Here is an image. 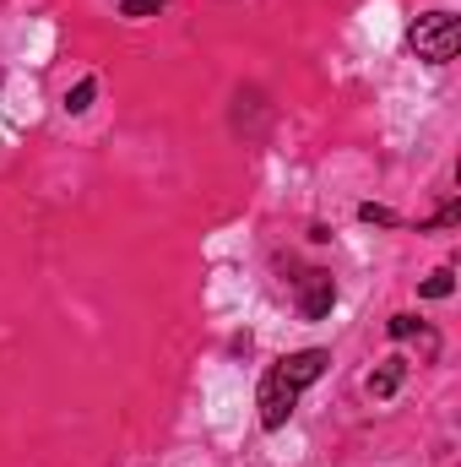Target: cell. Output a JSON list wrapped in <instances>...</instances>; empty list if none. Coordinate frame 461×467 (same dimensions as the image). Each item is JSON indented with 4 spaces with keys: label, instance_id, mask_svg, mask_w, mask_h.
<instances>
[{
    "label": "cell",
    "instance_id": "cell-8",
    "mask_svg": "<svg viewBox=\"0 0 461 467\" xmlns=\"http://www.w3.org/2000/svg\"><path fill=\"white\" fill-rule=\"evenodd\" d=\"M169 0H119V16H130V22H141V16H152V11H163Z\"/></svg>",
    "mask_w": 461,
    "mask_h": 467
},
{
    "label": "cell",
    "instance_id": "cell-7",
    "mask_svg": "<svg viewBox=\"0 0 461 467\" xmlns=\"http://www.w3.org/2000/svg\"><path fill=\"white\" fill-rule=\"evenodd\" d=\"M385 332H391L396 343H407V337H435V332H424L413 316H391V327H385Z\"/></svg>",
    "mask_w": 461,
    "mask_h": 467
},
{
    "label": "cell",
    "instance_id": "cell-6",
    "mask_svg": "<svg viewBox=\"0 0 461 467\" xmlns=\"http://www.w3.org/2000/svg\"><path fill=\"white\" fill-rule=\"evenodd\" d=\"M358 223H374V229H402V218H396L391 207H374V202H364V207H358Z\"/></svg>",
    "mask_w": 461,
    "mask_h": 467
},
{
    "label": "cell",
    "instance_id": "cell-4",
    "mask_svg": "<svg viewBox=\"0 0 461 467\" xmlns=\"http://www.w3.org/2000/svg\"><path fill=\"white\" fill-rule=\"evenodd\" d=\"M451 294H456V272L451 266H440V272H429L418 283V299H451Z\"/></svg>",
    "mask_w": 461,
    "mask_h": 467
},
{
    "label": "cell",
    "instance_id": "cell-3",
    "mask_svg": "<svg viewBox=\"0 0 461 467\" xmlns=\"http://www.w3.org/2000/svg\"><path fill=\"white\" fill-rule=\"evenodd\" d=\"M407 380V358H380V369H369V380H364V391L374 397V402H385V397H396V386Z\"/></svg>",
    "mask_w": 461,
    "mask_h": 467
},
{
    "label": "cell",
    "instance_id": "cell-2",
    "mask_svg": "<svg viewBox=\"0 0 461 467\" xmlns=\"http://www.w3.org/2000/svg\"><path fill=\"white\" fill-rule=\"evenodd\" d=\"M332 305H337V283H332V272H304V294H299V310H304V321H321V316H332Z\"/></svg>",
    "mask_w": 461,
    "mask_h": 467
},
{
    "label": "cell",
    "instance_id": "cell-1",
    "mask_svg": "<svg viewBox=\"0 0 461 467\" xmlns=\"http://www.w3.org/2000/svg\"><path fill=\"white\" fill-rule=\"evenodd\" d=\"M407 44H413L418 60L446 66V60H456V49H461V22L451 16V11H424V16H413Z\"/></svg>",
    "mask_w": 461,
    "mask_h": 467
},
{
    "label": "cell",
    "instance_id": "cell-5",
    "mask_svg": "<svg viewBox=\"0 0 461 467\" xmlns=\"http://www.w3.org/2000/svg\"><path fill=\"white\" fill-rule=\"evenodd\" d=\"M93 99H98V77H82V82L66 93V115H87V109H93Z\"/></svg>",
    "mask_w": 461,
    "mask_h": 467
}]
</instances>
